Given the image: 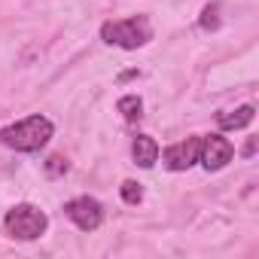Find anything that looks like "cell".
<instances>
[{
	"label": "cell",
	"mask_w": 259,
	"mask_h": 259,
	"mask_svg": "<svg viewBox=\"0 0 259 259\" xmlns=\"http://www.w3.org/2000/svg\"><path fill=\"white\" fill-rule=\"evenodd\" d=\"M52 135H55V125L46 116L34 113V116H25L7 128H0V144L16 153H40L52 141Z\"/></svg>",
	"instance_id": "1"
},
{
	"label": "cell",
	"mask_w": 259,
	"mask_h": 259,
	"mask_svg": "<svg viewBox=\"0 0 259 259\" xmlns=\"http://www.w3.org/2000/svg\"><path fill=\"white\" fill-rule=\"evenodd\" d=\"M101 40L107 46H119V49H141L153 40V25L147 16H132V19H116V22H104L101 25Z\"/></svg>",
	"instance_id": "2"
},
{
	"label": "cell",
	"mask_w": 259,
	"mask_h": 259,
	"mask_svg": "<svg viewBox=\"0 0 259 259\" xmlns=\"http://www.w3.org/2000/svg\"><path fill=\"white\" fill-rule=\"evenodd\" d=\"M4 229H7V235L16 238V241H37V238L46 235V229H49V217H46L37 204L22 201V204H16V207L7 210V217H4Z\"/></svg>",
	"instance_id": "3"
},
{
	"label": "cell",
	"mask_w": 259,
	"mask_h": 259,
	"mask_svg": "<svg viewBox=\"0 0 259 259\" xmlns=\"http://www.w3.org/2000/svg\"><path fill=\"white\" fill-rule=\"evenodd\" d=\"M64 217L76 226V229H82V232H95V229H101V223H104V204L98 201V198H92V195H76V198H70V201H64Z\"/></svg>",
	"instance_id": "4"
},
{
	"label": "cell",
	"mask_w": 259,
	"mask_h": 259,
	"mask_svg": "<svg viewBox=\"0 0 259 259\" xmlns=\"http://www.w3.org/2000/svg\"><path fill=\"white\" fill-rule=\"evenodd\" d=\"M232 159H235V147H232L229 138H223V135H207V138H201L198 162H201L204 171H223Z\"/></svg>",
	"instance_id": "5"
},
{
	"label": "cell",
	"mask_w": 259,
	"mask_h": 259,
	"mask_svg": "<svg viewBox=\"0 0 259 259\" xmlns=\"http://www.w3.org/2000/svg\"><path fill=\"white\" fill-rule=\"evenodd\" d=\"M198 150H201V138H186L180 144H171L165 153H162V162L168 171H189L195 162H198Z\"/></svg>",
	"instance_id": "6"
},
{
	"label": "cell",
	"mask_w": 259,
	"mask_h": 259,
	"mask_svg": "<svg viewBox=\"0 0 259 259\" xmlns=\"http://www.w3.org/2000/svg\"><path fill=\"white\" fill-rule=\"evenodd\" d=\"M256 116V107L253 104H241L238 110H229V113H217V125L223 128V132H241V128H247Z\"/></svg>",
	"instance_id": "7"
},
{
	"label": "cell",
	"mask_w": 259,
	"mask_h": 259,
	"mask_svg": "<svg viewBox=\"0 0 259 259\" xmlns=\"http://www.w3.org/2000/svg\"><path fill=\"white\" fill-rule=\"evenodd\" d=\"M132 156H135V165H141V168H153V165L159 162V144H156V138H150V135H138V138L132 141Z\"/></svg>",
	"instance_id": "8"
},
{
	"label": "cell",
	"mask_w": 259,
	"mask_h": 259,
	"mask_svg": "<svg viewBox=\"0 0 259 259\" xmlns=\"http://www.w3.org/2000/svg\"><path fill=\"white\" fill-rule=\"evenodd\" d=\"M116 110L122 113L125 122H138L144 116V101H141V95H122L116 101Z\"/></svg>",
	"instance_id": "9"
},
{
	"label": "cell",
	"mask_w": 259,
	"mask_h": 259,
	"mask_svg": "<svg viewBox=\"0 0 259 259\" xmlns=\"http://www.w3.org/2000/svg\"><path fill=\"white\" fill-rule=\"evenodd\" d=\"M119 195H122L125 204H141V201H144V186H141L138 180H125V183L119 186Z\"/></svg>",
	"instance_id": "10"
},
{
	"label": "cell",
	"mask_w": 259,
	"mask_h": 259,
	"mask_svg": "<svg viewBox=\"0 0 259 259\" xmlns=\"http://www.w3.org/2000/svg\"><path fill=\"white\" fill-rule=\"evenodd\" d=\"M220 4H207L204 10H201V28L204 31H217L220 28Z\"/></svg>",
	"instance_id": "11"
},
{
	"label": "cell",
	"mask_w": 259,
	"mask_h": 259,
	"mask_svg": "<svg viewBox=\"0 0 259 259\" xmlns=\"http://www.w3.org/2000/svg\"><path fill=\"white\" fill-rule=\"evenodd\" d=\"M67 168H70V165H67V159H64L61 153H52V156L46 159V174H49V177H61V174H67Z\"/></svg>",
	"instance_id": "12"
},
{
	"label": "cell",
	"mask_w": 259,
	"mask_h": 259,
	"mask_svg": "<svg viewBox=\"0 0 259 259\" xmlns=\"http://www.w3.org/2000/svg\"><path fill=\"white\" fill-rule=\"evenodd\" d=\"M253 153H256V138H250V141H247V147H244V156H247V159H250Z\"/></svg>",
	"instance_id": "13"
}]
</instances>
